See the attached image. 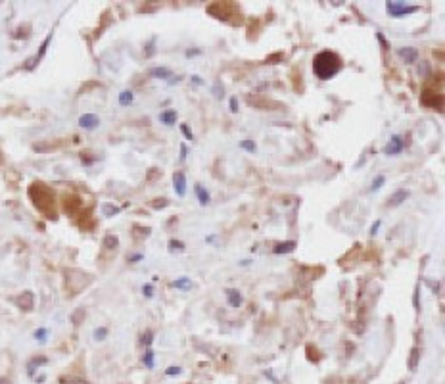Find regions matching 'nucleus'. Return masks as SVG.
I'll return each instance as SVG.
<instances>
[{"instance_id": "obj_46", "label": "nucleus", "mask_w": 445, "mask_h": 384, "mask_svg": "<svg viewBox=\"0 0 445 384\" xmlns=\"http://www.w3.org/2000/svg\"><path fill=\"white\" fill-rule=\"evenodd\" d=\"M401 384H405V383H401Z\"/></svg>"}, {"instance_id": "obj_2", "label": "nucleus", "mask_w": 445, "mask_h": 384, "mask_svg": "<svg viewBox=\"0 0 445 384\" xmlns=\"http://www.w3.org/2000/svg\"><path fill=\"white\" fill-rule=\"evenodd\" d=\"M29 196H31L33 204L44 211V213H50V217H56V211H54V194L48 187L40 185V183H35L31 189H29Z\"/></svg>"}, {"instance_id": "obj_25", "label": "nucleus", "mask_w": 445, "mask_h": 384, "mask_svg": "<svg viewBox=\"0 0 445 384\" xmlns=\"http://www.w3.org/2000/svg\"><path fill=\"white\" fill-rule=\"evenodd\" d=\"M44 363H46V357H37V359H33L31 363H29V375H33L35 369H37L38 365H44Z\"/></svg>"}, {"instance_id": "obj_12", "label": "nucleus", "mask_w": 445, "mask_h": 384, "mask_svg": "<svg viewBox=\"0 0 445 384\" xmlns=\"http://www.w3.org/2000/svg\"><path fill=\"white\" fill-rule=\"evenodd\" d=\"M296 246H297V244H296V240L278 242V244L275 246V250H273V252H275V254H278V256H280V254H290V252H294V250H296Z\"/></svg>"}, {"instance_id": "obj_37", "label": "nucleus", "mask_w": 445, "mask_h": 384, "mask_svg": "<svg viewBox=\"0 0 445 384\" xmlns=\"http://www.w3.org/2000/svg\"><path fill=\"white\" fill-rule=\"evenodd\" d=\"M44 336H46V328H38V330L35 332V338H37V340H44Z\"/></svg>"}, {"instance_id": "obj_34", "label": "nucleus", "mask_w": 445, "mask_h": 384, "mask_svg": "<svg viewBox=\"0 0 445 384\" xmlns=\"http://www.w3.org/2000/svg\"><path fill=\"white\" fill-rule=\"evenodd\" d=\"M380 225H382V221L378 219V221H374L372 223V227H371V236H376V232H378V229H380Z\"/></svg>"}, {"instance_id": "obj_45", "label": "nucleus", "mask_w": 445, "mask_h": 384, "mask_svg": "<svg viewBox=\"0 0 445 384\" xmlns=\"http://www.w3.org/2000/svg\"><path fill=\"white\" fill-rule=\"evenodd\" d=\"M0 384H10V381L8 379H0Z\"/></svg>"}, {"instance_id": "obj_22", "label": "nucleus", "mask_w": 445, "mask_h": 384, "mask_svg": "<svg viewBox=\"0 0 445 384\" xmlns=\"http://www.w3.org/2000/svg\"><path fill=\"white\" fill-rule=\"evenodd\" d=\"M384 183H386V177H384V175H378V177L372 181V185H371V192L380 191L382 187H384Z\"/></svg>"}, {"instance_id": "obj_15", "label": "nucleus", "mask_w": 445, "mask_h": 384, "mask_svg": "<svg viewBox=\"0 0 445 384\" xmlns=\"http://www.w3.org/2000/svg\"><path fill=\"white\" fill-rule=\"evenodd\" d=\"M420 357H422V350H420L418 346H414L413 350H411V355H409V369H411V371H416V369H418Z\"/></svg>"}, {"instance_id": "obj_33", "label": "nucleus", "mask_w": 445, "mask_h": 384, "mask_svg": "<svg viewBox=\"0 0 445 384\" xmlns=\"http://www.w3.org/2000/svg\"><path fill=\"white\" fill-rule=\"evenodd\" d=\"M167 204H169V202H167L165 198H158V202H154V204H152V208H156V210H159V208H165Z\"/></svg>"}, {"instance_id": "obj_35", "label": "nucleus", "mask_w": 445, "mask_h": 384, "mask_svg": "<svg viewBox=\"0 0 445 384\" xmlns=\"http://www.w3.org/2000/svg\"><path fill=\"white\" fill-rule=\"evenodd\" d=\"M230 112H232V114H236V112H238V100H236V96H232V98H230Z\"/></svg>"}, {"instance_id": "obj_19", "label": "nucleus", "mask_w": 445, "mask_h": 384, "mask_svg": "<svg viewBox=\"0 0 445 384\" xmlns=\"http://www.w3.org/2000/svg\"><path fill=\"white\" fill-rule=\"evenodd\" d=\"M242 150H246V152H250V154H254L255 150H257V146H255L254 140H250V138H244V140H240V144H238Z\"/></svg>"}, {"instance_id": "obj_41", "label": "nucleus", "mask_w": 445, "mask_h": 384, "mask_svg": "<svg viewBox=\"0 0 445 384\" xmlns=\"http://www.w3.org/2000/svg\"><path fill=\"white\" fill-rule=\"evenodd\" d=\"M142 259V254H136V256L130 257V263H136V261H140Z\"/></svg>"}, {"instance_id": "obj_38", "label": "nucleus", "mask_w": 445, "mask_h": 384, "mask_svg": "<svg viewBox=\"0 0 445 384\" xmlns=\"http://www.w3.org/2000/svg\"><path fill=\"white\" fill-rule=\"evenodd\" d=\"M186 154H188V150H186V146L183 144V146H181V161L186 160Z\"/></svg>"}, {"instance_id": "obj_24", "label": "nucleus", "mask_w": 445, "mask_h": 384, "mask_svg": "<svg viewBox=\"0 0 445 384\" xmlns=\"http://www.w3.org/2000/svg\"><path fill=\"white\" fill-rule=\"evenodd\" d=\"M60 384H89L85 379H77V377H64Z\"/></svg>"}, {"instance_id": "obj_21", "label": "nucleus", "mask_w": 445, "mask_h": 384, "mask_svg": "<svg viewBox=\"0 0 445 384\" xmlns=\"http://www.w3.org/2000/svg\"><path fill=\"white\" fill-rule=\"evenodd\" d=\"M102 211H104L106 217H113L115 213H119V208H115V206H111V204H104V206H102Z\"/></svg>"}, {"instance_id": "obj_29", "label": "nucleus", "mask_w": 445, "mask_h": 384, "mask_svg": "<svg viewBox=\"0 0 445 384\" xmlns=\"http://www.w3.org/2000/svg\"><path fill=\"white\" fill-rule=\"evenodd\" d=\"M169 250H185V244L181 240H169Z\"/></svg>"}, {"instance_id": "obj_28", "label": "nucleus", "mask_w": 445, "mask_h": 384, "mask_svg": "<svg viewBox=\"0 0 445 384\" xmlns=\"http://www.w3.org/2000/svg\"><path fill=\"white\" fill-rule=\"evenodd\" d=\"M413 302H414V309H416V311H420V285H418V287L414 288V298H413Z\"/></svg>"}, {"instance_id": "obj_31", "label": "nucleus", "mask_w": 445, "mask_h": 384, "mask_svg": "<svg viewBox=\"0 0 445 384\" xmlns=\"http://www.w3.org/2000/svg\"><path fill=\"white\" fill-rule=\"evenodd\" d=\"M165 375H167V377H175V375H181V367H169V369L165 371Z\"/></svg>"}, {"instance_id": "obj_18", "label": "nucleus", "mask_w": 445, "mask_h": 384, "mask_svg": "<svg viewBox=\"0 0 445 384\" xmlns=\"http://www.w3.org/2000/svg\"><path fill=\"white\" fill-rule=\"evenodd\" d=\"M104 246H106L108 250H115V248L119 246V238H117L115 234H108V236L104 238Z\"/></svg>"}, {"instance_id": "obj_11", "label": "nucleus", "mask_w": 445, "mask_h": 384, "mask_svg": "<svg viewBox=\"0 0 445 384\" xmlns=\"http://www.w3.org/2000/svg\"><path fill=\"white\" fill-rule=\"evenodd\" d=\"M79 125L83 129H96L98 125H100V119H98V115H94V114H85V115H81L79 117Z\"/></svg>"}, {"instance_id": "obj_39", "label": "nucleus", "mask_w": 445, "mask_h": 384, "mask_svg": "<svg viewBox=\"0 0 445 384\" xmlns=\"http://www.w3.org/2000/svg\"><path fill=\"white\" fill-rule=\"evenodd\" d=\"M213 91H215V96H217V98H221V83H219V81L215 83V89H213Z\"/></svg>"}, {"instance_id": "obj_8", "label": "nucleus", "mask_w": 445, "mask_h": 384, "mask_svg": "<svg viewBox=\"0 0 445 384\" xmlns=\"http://www.w3.org/2000/svg\"><path fill=\"white\" fill-rule=\"evenodd\" d=\"M397 56L405 62V64H414V62H418V50L416 48H413V46H403V48H399L397 50Z\"/></svg>"}, {"instance_id": "obj_26", "label": "nucleus", "mask_w": 445, "mask_h": 384, "mask_svg": "<svg viewBox=\"0 0 445 384\" xmlns=\"http://www.w3.org/2000/svg\"><path fill=\"white\" fill-rule=\"evenodd\" d=\"M154 342V332L152 330H146L144 334H142V340H140V344L142 346H150Z\"/></svg>"}, {"instance_id": "obj_40", "label": "nucleus", "mask_w": 445, "mask_h": 384, "mask_svg": "<svg viewBox=\"0 0 445 384\" xmlns=\"http://www.w3.org/2000/svg\"><path fill=\"white\" fill-rule=\"evenodd\" d=\"M376 38H378V40H380V42H382V48H388V42H386V38H384V37H382L380 33H376Z\"/></svg>"}, {"instance_id": "obj_17", "label": "nucleus", "mask_w": 445, "mask_h": 384, "mask_svg": "<svg viewBox=\"0 0 445 384\" xmlns=\"http://www.w3.org/2000/svg\"><path fill=\"white\" fill-rule=\"evenodd\" d=\"M171 287L179 288V290H188V288H192V281L188 279V277H181V279L173 281V283H171Z\"/></svg>"}, {"instance_id": "obj_43", "label": "nucleus", "mask_w": 445, "mask_h": 384, "mask_svg": "<svg viewBox=\"0 0 445 384\" xmlns=\"http://www.w3.org/2000/svg\"><path fill=\"white\" fill-rule=\"evenodd\" d=\"M194 54H200V50H186V56H188V58L194 56Z\"/></svg>"}, {"instance_id": "obj_3", "label": "nucleus", "mask_w": 445, "mask_h": 384, "mask_svg": "<svg viewBox=\"0 0 445 384\" xmlns=\"http://www.w3.org/2000/svg\"><path fill=\"white\" fill-rule=\"evenodd\" d=\"M418 10H420V6H416V4H407V2H399V0H388L386 2V12L391 18H405V16H411Z\"/></svg>"}, {"instance_id": "obj_27", "label": "nucleus", "mask_w": 445, "mask_h": 384, "mask_svg": "<svg viewBox=\"0 0 445 384\" xmlns=\"http://www.w3.org/2000/svg\"><path fill=\"white\" fill-rule=\"evenodd\" d=\"M142 361H144V365H146L148 369H152V367H154V352H152V350H148V352L144 353Z\"/></svg>"}, {"instance_id": "obj_10", "label": "nucleus", "mask_w": 445, "mask_h": 384, "mask_svg": "<svg viewBox=\"0 0 445 384\" xmlns=\"http://www.w3.org/2000/svg\"><path fill=\"white\" fill-rule=\"evenodd\" d=\"M224 296H226V302H228V306L230 307H240L242 306V294L236 290V288H226L224 290Z\"/></svg>"}, {"instance_id": "obj_20", "label": "nucleus", "mask_w": 445, "mask_h": 384, "mask_svg": "<svg viewBox=\"0 0 445 384\" xmlns=\"http://www.w3.org/2000/svg\"><path fill=\"white\" fill-rule=\"evenodd\" d=\"M132 100H134V95H132L130 91H123V93L119 95V104H121V106H129Z\"/></svg>"}, {"instance_id": "obj_6", "label": "nucleus", "mask_w": 445, "mask_h": 384, "mask_svg": "<svg viewBox=\"0 0 445 384\" xmlns=\"http://www.w3.org/2000/svg\"><path fill=\"white\" fill-rule=\"evenodd\" d=\"M173 189L177 192V196H181V198L186 196V177L183 171H177L173 175Z\"/></svg>"}, {"instance_id": "obj_14", "label": "nucleus", "mask_w": 445, "mask_h": 384, "mask_svg": "<svg viewBox=\"0 0 445 384\" xmlns=\"http://www.w3.org/2000/svg\"><path fill=\"white\" fill-rule=\"evenodd\" d=\"M159 121L163 125H175L177 123V112L175 110H165L159 114Z\"/></svg>"}, {"instance_id": "obj_13", "label": "nucleus", "mask_w": 445, "mask_h": 384, "mask_svg": "<svg viewBox=\"0 0 445 384\" xmlns=\"http://www.w3.org/2000/svg\"><path fill=\"white\" fill-rule=\"evenodd\" d=\"M150 77H154V79H169V77H173V73H171L169 67L158 65V67H152L150 69Z\"/></svg>"}, {"instance_id": "obj_4", "label": "nucleus", "mask_w": 445, "mask_h": 384, "mask_svg": "<svg viewBox=\"0 0 445 384\" xmlns=\"http://www.w3.org/2000/svg\"><path fill=\"white\" fill-rule=\"evenodd\" d=\"M420 102H422V106H426V108H432V110H442V106H444V96L438 95L436 91L426 89V91L422 93V96H420Z\"/></svg>"}, {"instance_id": "obj_42", "label": "nucleus", "mask_w": 445, "mask_h": 384, "mask_svg": "<svg viewBox=\"0 0 445 384\" xmlns=\"http://www.w3.org/2000/svg\"><path fill=\"white\" fill-rule=\"evenodd\" d=\"M83 315H85V311H81V313H75V315H73V321H75V325H77V321L81 319Z\"/></svg>"}, {"instance_id": "obj_5", "label": "nucleus", "mask_w": 445, "mask_h": 384, "mask_svg": "<svg viewBox=\"0 0 445 384\" xmlns=\"http://www.w3.org/2000/svg\"><path fill=\"white\" fill-rule=\"evenodd\" d=\"M405 144H407V142L403 140V136L393 134V136L388 140V144L384 146V154H386V156H397V154H401V152H403Z\"/></svg>"}, {"instance_id": "obj_32", "label": "nucleus", "mask_w": 445, "mask_h": 384, "mask_svg": "<svg viewBox=\"0 0 445 384\" xmlns=\"http://www.w3.org/2000/svg\"><path fill=\"white\" fill-rule=\"evenodd\" d=\"M181 131H183V134H185L188 140H192V138H194V134H192V131L188 129V125H185V123H183V125H181Z\"/></svg>"}, {"instance_id": "obj_44", "label": "nucleus", "mask_w": 445, "mask_h": 384, "mask_svg": "<svg viewBox=\"0 0 445 384\" xmlns=\"http://www.w3.org/2000/svg\"><path fill=\"white\" fill-rule=\"evenodd\" d=\"M192 79H194V81H196V83H198V85H202V83H204V81H202V79H200V77H198V75H194V77H192Z\"/></svg>"}, {"instance_id": "obj_30", "label": "nucleus", "mask_w": 445, "mask_h": 384, "mask_svg": "<svg viewBox=\"0 0 445 384\" xmlns=\"http://www.w3.org/2000/svg\"><path fill=\"white\" fill-rule=\"evenodd\" d=\"M108 336V328L106 326H102V328H96L94 330V338L96 340H104Z\"/></svg>"}, {"instance_id": "obj_7", "label": "nucleus", "mask_w": 445, "mask_h": 384, "mask_svg": "<svg viewBox=\"0 0 445 384\" xmlns=\"http://www.w3.org/2000/svg\"><path fill=\"white\" fill-rule=\"evenodd\" d=\"M16 304H18L21 309H25V311H31L33 307H35V296H33V292H29V290L21 292V294L18 296Z\"/></svg>"}, {"instance_id": "obj_36", "label": "nucleus", "mask_w": 445, "mask_h": 384, "mask_svg": "<svg viewBox=\"0 0 445 384\" xmlns=\"http://www.w3.org/2000/svg\"><path fill=\"white\" fill-rule=\"evenodd\" d=\"M142 292H144V296H146V298H152V294H154V288L150 287V285H144V287H142Z\"/></svg>"}, {"instance_id": "obj_9", "label": "nucleus", "mask_w": 445, "mask_h": 384, "mask_svg": "<svg viewBox=\"0 0 445 384\" xmlns=\"http://www.w3.org/2000/svg\"><path fill=\"white\" fill-rule=\"evenodd\" d=\"M411 196V192L407 191V189H399V191H395L391 196H389V202H388V206H391V208H397V206H401L407 198Z\"/></svg>"}, {"instance_id": "obj_16", "label": "nucleus", "mask_w": 445, "mask_h": 384, "mask_svg": "<svg viewBox=\"0 0 445 384\" xmlns=\"http://www.w3.org/2000/svg\"><path fill=\"white\" fill-rule=\"evenodd\" d=\"M194 192H196V196H198V202H200L202 206H207V204H209L211 196H209V192L205 191L202 185H196V187H194Z\"/></svg>"}, {"instance_id": "obj_1", "label": "nucleus", "mask_w": 445, "mask_h": 384, "mask_svg": "<svg viewBox=\"0 0 445 384\" xmlns=\"http://www.w3.org/2000/svg\"><path fill=\"white\" fill-rule=\"evenodd\" d=\"M342 67H344L342 58L332 50H320L313 58V73L320 81H328L336 77L342 71Z\"/></svg>"}, {"instance_id": "obj_23", "label": "nucleus", "mask_w": 445, "mask_h": 384, "mask_svg": "<svg viewBox=\"0 0 445 384\" xmlns=\"http://www.w3.org/2000/svg\"><path fill=\"white\" fill-rule=\"evenodd\" d=\"M79 204H81V202H79L77 198H65V210H67V211H71V213L75 211V208H77Z\"/></svg>"}]
</instances>
